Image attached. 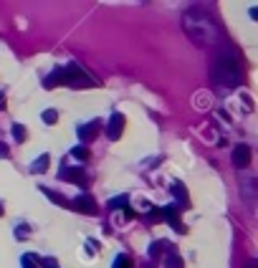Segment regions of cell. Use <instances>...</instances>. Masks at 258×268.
Returning a JSON list of instances; mask_svg holds the SVG:
<instances>
[{"label":"cell","instance_id":"11","mask_svg":"<svg viewBox=\"0 0 258 268\" xmlns=\"http://www.w3.org/2000/svg\"><path fill=\"white\" fill-rule=\"evenodd\" d=\"M33 170L36 172H46V170H48V155L38 157V162H33Z\"/></svg>","mask_w":258,"mask_h":268},{"label":"cell","instance_id":"1","mask_svg":"<svg viewBox=\"0 0 258 268\" xmlns=\"http://www.w3.org/2000/svg\"><path fill=\"white\" fill-rule=\"evenodd\" d=\"M185 31L197 43H212V41H218V28L212 25V21L205 16V13H197V10H190L188 16H185Z\"/></svg>","mask_w":258,"mask_h":268},{"label":"cell","instance_id":"5","mask_svg":"<svg viewBox=\"0 0 258 268\" xmlns=\"http://www.w3.org/2000/svg\"><path fill=\"white\" fill-rule=\"evenodd\" d=\"M73 210H81V213H86V215H94V213H96V202L91 200L89 195H81V198L73 200Z\"/></svg>","mask_w":258,"mask_h":268},{"label":"cell","instance_id":"3","mask_svg":"<svg viewBox=\"0 0 258 268\" xmlns=\"http://www.w3.org/2000/svg\"><path fill=\"white\" fill-rule=\"evenodd\" d=\"M64 84L79 86V89H91V86H94V81H91L86 73L81 71V66H76V64H71L69 68H64Z\"/></svg>","mask_w":258,"mask_h":268},{"label":"cell","instance_id":"16","mask_svg":"<svg viewBox=\"0 0 258 268\" xmlns=\"http://www.w3.org/2000/svg\"><path fill=\"white\" fill-rule=\"evenodd\" d=\"M73 157H79V159H86V157H89V152H86V150H81V147H76V150H73Z\"/></svg>","mask_w":258,"mask_h":268},{"label":"cell","instance_id":"4","mask_svg":"<svg viewBox=\"0 0 258 268\" xmlns=\"http://www.w3.org/2000/svg\"><path fill=\"white\" fill-rule=\"evenodd\" d=\"M233 165L235 167H248L251 165V147L248 144H238L233 152Z\"/></svg>","mask_w":258,"mask_h":268},{"label":"cell","instance_id":"19","mask_svg":"<svg viewBox=\"0 0 258 268\" xmlns=\"http://www.w3.org/2000/svg\"><path fill=\"white\" fill-rule=\"evenodd\" d=\"M0 215H3V210H0Z\"/></svg>","mask_w":258,"mask_h":268},{"label":"cell","instance_id":"12","mask_svg":"<svg viewBox=\"0 0 258 268\" xmlns=\"http://www.w3.org/2000/svg\"><path fill=\"white\" fill-rule=\"evenodd\" d=\"M164 266H167V268H182V261H180L177 256H167Z\"/></svg>","mask_w":258,"mask_h":268},{"label":"cell","instance_id":"7","mask_svg":"<svg viewBox=\"0 0 258 268\" xmlns=\"http://www.w3.org/2000/svg\"><path fill=\"white\" fill-rule=\"evenodd\" d=\"M121 127H124V116H121V114H114V116L109 119V137H112V139L121 137Z\"/></svg>","mask_w":258,"mask_h":268},{"label":"cell","instance_id":"10","mask_svg":"<svg viewBox=\"0 0 258 268\" xmlns=\"http://www.w3.org/2000/svg\"><path fill=\"white\" fill-rule=\"evenodd\" d=\"M172 192H175V198H180L182 210H185V207H188V195H185V190H182V185H175V187H172Z\"/></svg>","mask_w":258,"mask_h":268},{"label":"cell","instance_id":"14","mask_svg":"<svg viewBox=\"0 0 258 268\" xmlns=\"http://www.w3.org/2000/svg\"><path fill=\"white\" fill-rule=\"evenodd\" d=\"M13 137L18 139V142H23V139H25V129H23L21 124H15V127H13Z\"/></svg>","mask_w":258,"mask_h":268},{"label":"cell","instance_id":"9","mask_svg":"<svg viewBox=\"0 0 258 268\" xmlns=\"http://www.w3.org/2000/svg\"><path fill=\"white\" fill-rule=\"evenodd\" d=\"M61 175H64L66 177V180H71V182H86V177H84V172L81 170H76V172H61Z\"/></svg>","mask_w":258,"mask_h":268},{"label":"cell","instance_id":"17","mask_svg":"<svg viewBox=\"0 0 258 268\" xmlns=\"http://www.w3.org/2000/svg\"><path fill=\"white\" fill-rule=\"evenodd\" d=\"M41 266H46V268H58V263H56L53 258H46V261H43Z\"/></svg>","mask_w":258,"mask_h":268},{"label":"cell","instance_id":"15","mask_svg":"<svg viewBox=\"0 0 258 268\" xmlns=\"http://www.w3.org/2000/svg\"><path fill=\"white\" fill-rule=\"evenodd\" d=\"M43 122H46V124L58 122V114H56V112H46V114H43Z\"/></svg>","mask_w":258,"mask_h":268},{"label":"cell","instance_id":"2","mask_svg":"<svg viewBox=\"0 0 258 268\" xmlns=\"http://www.w3.org/2000/svg\"><path fill=\"white\" fill-rule=\"evenodd\" d=\"M240 79V73H238V61L233 58V53H223L218 61H215V81L223 84V86H235Z\"/></svg>","mask_w":258,"mask_h":268},{"label":"cell","instance_id":"13","mask_svg":"<svg viewBox=\"0 0 258 268\" xmlns=\"http://www.w3.org/2000/svg\"><path fill=\"white\" fill-rule=\"evenodd\" d=\"M114 268H132V261H129L127 256H119V258L114 261Z\"/></svg>","mask_w":258,"mask_h":268},{"label":"cell","instance_id":"8","mask_svg":"<svg viewBox=\"0 0 258 268\" xmlns=\"http://www.w3.org/2000/svg\"><path fill=\"white\" fill-rule=\"evenodd\" d=\"M96 132H99V122H96V124H86V129H79V137H81L84 142H89Z\"/></svg>","mask_w":258,"mask_h":268},{"label":"cell","instance_id":"6","mask_svg":"<svg viewBox=\"0 0 258 268\" xmlns=\"http://www.w3.org/2000/svg\"><path fill=\"white\" fill-rule=\"evenodd\" d=\"M162 218H167L170 220V225L175 228V230H180V233H185V225L180 223V218H177V205H170V207H164V215Z\"/></svg>","mask_w":258,"mask_h":268},{"label":"cell","instance_id":"18","mask_svg":"<svg viewBox=\"0 0 258 268\" xmlns=\"http://www.w3.org/2000/svg\"><path fill=\"white\" fill-rule=\"evenodd\" d=\"M246 268H256V266H253V263H248V266H246Z\"/></svg>","mask_w":258,"mask_h":268}]
</instances>
